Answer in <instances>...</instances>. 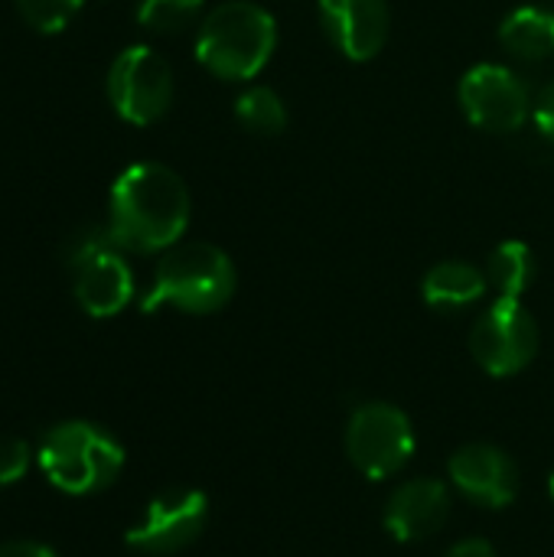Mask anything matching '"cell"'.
Here are the masks:
<instances>
[{
    "mask_svg": "<svg viewBox=\"0 0 554 557\" xmlns=\"http://www.w3.org/2000/svg\"><path fill=\"white\" fill-rule=\"evenodd\" d=\"M447 557H496L493 552V545L490 542H483V539H467V542H457Z\"/></svg>",
    "mask_w": 554,
    "mask_h": 557,
    "instance_id": "603a6c76",
    "label": "cell"
},
{
    "mask_svg": "<svg viewBox=\"0 0 554 557\" xmlns=\"http://www.w3.org/2000/svg\"><path fill=\"white\" fill-rule=\"evenodd\" d=\"M72 271H75V300L95 320L118 317L134 297V274L131 264L121 258L118 245H104L85 255L82 261L72 264Z\"/></svg>",
    "mask_w": 554,
    "mask_h": 557,
    "instance_id": "7c38bea8",
    "label": "cell"
},
{
    "mask_svg": "<svg viewBox=\"0 0 554 557\" xmlns=\"http://www.w3.org/2000/svg\"><path fill=\"white\" fill-rule=\"evenodd\" d=\"M82 7H85V0H16L23 23L42 36L62 33Z\"/></svg>",
    "mask_w": 554,
    "mask_h": 557,
    "instance_id": "d6986e66",
    "label": "cell"
},
{
    "mask_svg": "<svg viewBox=\"0 0 554 557\" xmlns=\"http://www.w3.org/2000/svg\"><path fill=\"white\" fill-rule=\"evenodd\" d=\"M0 557H56V552L39 542H7L0 545Z\"/></svg>",
    "mask_w": 554,
    "mask_h": 557,
    "instance_id": "7402d4cb",
    "label": "cell"
},
{
    "mask_svg": "<svg viewBox=\"0 0 554 557\" xmlns=\"http://www.w3.org/2000/svg\"><path fill=\"white\" fill-rule=\"evenodd\" d=\"M487 281L496 290V297L519 300L532 287V281H535V255H532V248L526 242H519V238L500 242L490 251Z\"/></svg>",
    "mask_w": 554,
    "mask_h": 557,
    "instance_id": "2e32d148",
    "label": "cell"
},
{
    "mask_svg": "<svg viewBox=\"0 0 554 557\" xmlns=\"http://www.w3.org/2000/svg\"><path fill=\"white\" fill-rule=\"evenodd\" d=\"M189 228V189L163 163L127 166L108 196V235L121 251L157 255Z\"/></svg>",
    "mask_w": 554,
    "mask_h": 557,
    "instance_id": "6da1fadb",
    "label": "cell"
},
{
    "mask_svg": "<svg viewBox=\"0 0 554 557\" xmlns=\"http://www.w3.org/2000/svg\"><path fill=\"white\" fill-rule=\"evenodd\" d=\"M346 450L356 470L369 480L398 473L415 454V431L408 414L385 401L356 408L346 431Z\"/></svg>",
    "mask_w": 554,
    "mask_h": 557,
    "instance_id": "8992f818",
    "label": "cell"
},
{
    "mask_svg": "<svg viewBox=\"0 0 554 557\" xmlns=\"http://www.w3.org/2000/svg\"><path fill=\"white\" fill-rule=\"evenodd\" d=\"M451 516V493L441 480H411L385 506V529L395 542H424Z\"/></svg>",
    "mask_w": 554,
    "mask_h": 557,
    "instance_id": "4fadbf2b",
    "label": "cell"
},
{
    "mask_svg": "<svg viewBox=\"0 0 554 557\" xmlns=\"http://www.w3.org/2000/svg\"><path fill=\"white\" fill-rule=\"evenodd\" d=\"M320 20L330 42L353 62L376 59L392 29L389 0H320Z\"/></svg>",
    "mask_w": 554,
    "mask_h": 557,
    "instance_id": "30bf717a",
    "label": "cell"
},
{
    "mask_svg": "<svg viewBox=\"0 0 554 557\" xmlns=\"http://www.w3.org/2000/svg\"><path fill=\"white\" fill-rule=\"evenodd\" d=\"M206 0H140L137 23L150 33H183L202 13Z\"/></svg>",
    "mask_w": 554,
    "mask_h": 557,
    "instance_id": "ac0fdd59",
    "label": "cell"
},
{
    "mask_svg": "<svg viewBox=\"0 0 554 557\" xmlns=\"http://www.w3.org/2000/svg\"><path fill=\"white\" fill-rule=\"evenodd\" d=\"M451 483L487 509H506L519 496V470L513 457L493 444H467L451 457Z\"/></svg>",
    "mask_w": 554,
    "mask_h": 557,
    "instance_id": "8fae6325",
    "label": "cell"
},
{
    "mask_svg": "<svg viewBox=\"0 0 554 557\" xmlns=\"http://www.w3.org/2000/svg\"><path fill=\"white\" fill-rule=\"evenodd\" d=\"M470 352L483 372L509 379L522 372L539 352V323L522 307V300L496 297V304L480 313L470 333Z\"/></svg>",
    "mask_w": 554,
    "mask_h": 557,
    "instance_id": "52a82bcc",
    "label": "cell"
},
{
    "mask_svg": "<svg viewBox=\"0 0 554 557\" xmlns=\"http://www.w3.org/2000/svg\"><path fill=\"white\" fill-rule=\"evenodd\" d=\"M549 490H552V499H554V473H552V483H549Z\"/></svg>",
    "mask_w": 554,
    "mask_h": 557,
    "instance_id": "cb8c5ba5",
    "label": "cell"
},
{
    "mask_svg": "<svg viewBox=\"0 0 554 557\" xmlns=\"http://www.w3.org/2000/svg\"><path fill=\"white\" fill-rule=\"evenodd\" d=\"M29 447L16 437H0V486H10L26 476L29 470Z\"/></svg>",
    "mask_w": 554,
    "mask_h": 557,
    "instance_id": "ffe728a7",
    "label": "cell"
},
{
    "mask_svg": "<svg viewBox=\"0 0 554 557\" xmlns=\"http://www.w3.org/2000/svg\"><path fill=\"white\" fill-rule=\"evenodd\" d=\"M235 117L245 131L261 137H278L287 127L284 98L268 85H251L235 98Z\"/></svg>",
    "mask_w": 554,
    "mask_h": 557,
    "instance_id": "e0dca14e",
    "label": "cell"
},
{
    "mask_svg": "<svg viewBox=\"0 0 554 557\" xmlns=\"http://www.w3.org/2000/svg\"><path fill=\"white\" fill-rule=\"evenodd\" d=\"M278 46L274 16L251 0H225L212 7L196 33L199 65L225 82L255 78Z\"/></svg>",
    "mask_w": 554,
    "mask_h": 557,
    "instance_id": "7a4b0ae2",
    "label": "cell"
},
{
    "mask_svg": "<svg viewBox=\"0 0 554 557\" xmlns=\"http://www.w3.org/2000/svg\"><path fill=\"white\" fill-rule=\"evenodd\" d=\"M209 522V499L199 490H167L153 496L140 522L127 532V548L140 555H173L193 545Z\"/></svg>",
    "mask_w": 554,
    "mask_h": 557,
    "instance_id": "9c48e42d",
    "label": "cell"
},
{
    "mask_svg": "<svg viewBox=\"0 0 554 557\" xmlns=\"http://www.w3.org/2000/svg\"><path fill=\"white\" fill-rule=\"evenodd\" d=\"M235 264L232 258L209 242H180L163 251L153 284L144 297V313L160 307H176L183 313H216L235 294Z\"/></svg>",
    "mask_w": 554,
    "mask_h": 557,
    "instance_id": "3957f363",
    "label": "cell"
},
{
    "mask_svg": "<svg viewBox=\"0 0 554 557\" xmlns=\"http://www.w3.org/2000/svg\"><path fill=\"white\" fill-rule=\"evenodd\" d=\"M36 460L59 493L88 496L118 480L124 470V447L88 421H65L42 437Z\"/></svg>",
    "mask_w": 554,
    "mask_h": 557,
    "instance_id": "277c9868",
    "label": "cell"
},
{
    "mask_svg": "<svg viewBox=\"0 0 554 557\" xmlns=\"http://www.w3.org/2000/svg\"><path fill=\"white\" fill-rule=\"evenodd\" d=\"M457 101L464 117L490 134L519 131L535 104L529 85L513 69L496 62H480L470 72H464L457 85Z\"/></svg>",
    "mask_w": 554,
    "mask_h": 557,
    "instance_id": "ba28073f",
    "label": "cell"
},
{
    "mask_svg": "<svg viewBox=\"0 0 554 557\" xmlns=\"http://www.w3.org/2000/svg\"><path fill=\"white\" fill-rule=\"evenodd\" d=\"M532 117H535V124H539V131H542V137H549L554 144V78L542 88V95L535 98V104H532Z\"/></svg>",
    "mask_w": 554,
    "mask_h": 557,
    "instance_id": "44dd1931",
    "label": "cell"
},
{
    "mask_svg": "<svg viewBox=\"0 0 554 557\" xmlns=\"http://www.w3.org/2000/svg\"><path fill=\"white\" fill-rule=\"evenodd\" d=\"M108 101L127 124L147 127L170 111L173 72L150 46H127L108 69Z\"/></svg>",
    "mask_w": 554,
    "mask_h": 557,
    "instance_id": "5b68a950",
    "label": "cell"
},
{
    "mask_svg": "<svg viewBox=\"0 0 554 557\" xmlns=\"http://www.w3.org/2000/svg\"><path fill=\"white\" fill-rule=\"evenodd\" d=\"M487 287H490L487 271H480L467 261H441L421 281L424 304L434 310H447V313L477 304L487 294Z\"/></svg>",
    "mask_w": 554,
    "mask_h": 557,
    "instance_id": "5bb4252c",
    "label": "cell"
},
{
    "mask_svg": "<svg viewBox=\"0 0 554 557\" xmlns=\"http://www.w3.org/2000/svg\"><path fill=\"white\" fill-rule=\"evenodd\" d=\"M500 42L526 62L549 59L554 55V13L539 3L516 7L500 23Z\"/></svg>",
    "mask_w": 554,
    "mask_h": 557,
    "instance_id": "9a60e30c",
    "label": "cell"
}]
</instances>
